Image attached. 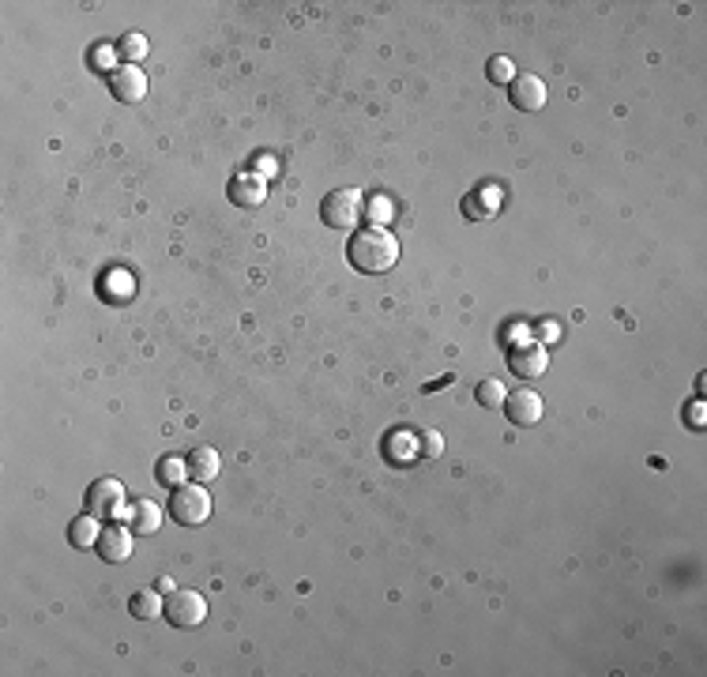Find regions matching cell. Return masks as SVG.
Segmentation results:
<instances>
[{
  "instance_id": "cell-1",
  "label": "cell",
  "mask_w": 707,
  "mask_h": 677,
  "mask_svg": "<svg viewBox=\"0 0 707 677\" xmlns=\"http://www.w3.org/2000/svg\"><path fill=\"white\" fill-rule=\"evenodd\" d=\"M346 260L354 271L362 275H384L399 264V241L384 230V226H373V230L354 234L346 245Z\"/></svg>"
},
{
  "instance_id": "cell-2",
  "label": "cell",
  "mask_w": 707,
  "mask_h": 677,
  "mask_svg": "<svg viewBox=\"0 0 707 677\" xmlns=\"http://www.w3.org/2000/svg\"><path fill=\"white\" fill-rule=\"evenodd\" d=\"M173 497H169V516H173V523H181V527H199L208 516H211V493L199 486V482H192V486H177V489H169Z\"/></svg>"
},
{
  "instance_id": "cell-3",
  "label": "cell",
  "mask_w": 707,
  "mask_h": 677,
  "mask_svg": "<svg viewBox=\"0 0 707 677\" xmlns=\"http://www.w3.org/2000/svg\"><path fill=\"white\" fill-rule=\"evenodd\" d=\"M320 218L332 230H354L362 222V196L358 189H335L320 199Z\"/></svg>"
},
{
  "instance_id": "cell-4",
  "label": "cell",
  "mask_w": 707,
  "mask_h": 677,
  "mask_svg": "<svg viewBox=\"0 0 707 677\" xmlns=\"http://www.w3.org/2000/svg\"><path fill=\"white\" fill-rule=\"evenodd\" d=\"M162 614L173 629H196V624H204V617H208V602L199 591L181 587V591H169Z\"/></svg>"
},
{
  "instance_id": "cell-5",
  "label": "cell",
  "mask_w": 707,
  "mask_h": 677,
  "mask_svg": "<svg viewBox=\"0 0 707 677\" xmlns=\"http://www.w3.org/2000/svg\"><path fill=\"white\" fill-rule=\"evenodd\" d=\"M546 365H549L546 343H538V339H512L508 343V369L516 376H523V381H530V376H542Z\"/></svg>"
},
{
  "instance_id": "cell-6",
  "label": "cell",
  "mask_w": 707,
  "mask_h": 677,
  "mask_svg": "<svg viewBox=\"0 0 707 677\" xmlns=\"http://www.w3.org/2000/svg\"><path fill=\"white\" fill-rule=\"evenodd\" d=\"M87 512L94 519H121L124 512V486L117 479H98L87 489Z\"/></svg>"
},
{
  "instance_id": "cell-7",
  "label": "cell",
  "mask_w": 707,
  "mask_h": 677,
  "mask_svg": "<svg viewBox=\"0 0 707 677\" xmlns=\"http://www.w3.org/2000/svg\"><path fill=\"white\" fill-rule=\"evenodd\" d=\"M500 411L508 414L512 425H519V430H530V425L542 421V395L530 392V388H516V392H508V399H504Z\"/></svg>"
},
{
  "instance_id": "cell-8",
  "label": "cell",
  "mask_w": 707,
  "mask_h": 677,
  "mask_svg": "<svg viewBox=\"0 0 707 677\" xmlns=\"http://www.w3.org/2000/svg\"><path fill=\"white\" fill-rule=\"evenodd\" d=\"M110 91H113V98L117 102H143V94H147V75H143V68H136V64H121V68H113L110 72Z\"/></svg>"
},
{
  "instance_id": "cell-9",
  "label": "cell",
  "mask_w": 707,
  "mask_h": 677,
  "mask_svg": "<svg viewBox=\"0 0 707 677\" xmlns=\"http://www.w3.org/2000/svg\"><path fill=\"white\" fill-rule=\"evenodd\" d=\"M508 98H512V106L523 110V113H538L546 106V83L538 80L535 72H523L516 75V80L508 83Z\"/></svg>"
},
{
  "instance_id": "cell-10",
  "label": "cell",
  "mask_w": 707,
  "mask_h": 677,
  "mask_svg": "<svg viewBox=\"0 0 707 677\" xmlns=\"http://www.w3.org/2000/svg\"><path fill=\"white\" fill-rule=\"evenodd\" d=\"M98 557L106 565H121L132 557V531L124 523H110L102 527V535H98Z\"/></svg>"
},
{
  "instance_id": "cell-11",
  "label": "cell",
  "mask_w": 707,
  "mask_h": 677,
  "mask_svg": "<svg viewBox=\"0 0 707 677\" xmlns=\"http://www.w3.org/2000/svg\"><path fill=\"white\" fill-rule=\"evenodd\" d=\"M121 523L136 535H155L162 527V508L155 505V500H136V505H129L121 512Z\"/></svg>"
},
{
  "instance_id": "cell-12",
  "label": "cell",
  "mask_w": 707,
  "mask_h": 677,
  "mask_svg": "<svg viewBox=\"0 0 707 677\" xmlns=\"http://www.w3.org/2000/svg\"><path fill=\"white\" fill-rule=\"evenodd\" d=\"M185 467H189V474H192V482H199V486H208V482H215L218 479V451L215 448H208V444H199V448H192L189 456H185Z\"/></svg>"
},
{
  "instance_id": "cell-13",
  "label": "cell",
  "mask_w": 707,
  "mask_h": 677,
  "mask_svg": "<svg viewBox=\"0 0 707 677\" xmlns=\"http://www.w3.org/2000/svg\"><path fill=\"white\" fill-rule=\"evenodd\" d=\"M226 196H230L237 208H260L264 199H267V185L260 178H248V173H245V178H234L230 181Z\"/></svg>"
},
{
  "instance_id": "cell-14",
  "label": "cell",
  "mask_w": 707,
  "mask_h": 677,
  "mask_svg": "<svg viewBox=\"0 0 707 677\" xmlns=\"http://www.w3.org/2000/svg\"><path fill=\"white\" fill-rule=\"evenodd\" d=\"M497 204H500V192H497L493 185L474 189V192L463 199V215H467V218H474V222H482V218H493Z\"/></svg>"
},
{
  "instance_id": "cell-15",
  "label": "cell",
  "mask_w": 707,
  "mask_h": 677,
  "mask_svg": "<svg viewBox=\"0 0 707 677\" xmlns=\"http://www.w3.org/2000/svg\"><path fill=\"white\" fill-rule=\"evenodd\" d=\"M384 456H388L395 467L414 463V456H418V437L407 433V430H395L392 437H384Z\"/></svg>"
},
{
  "instance_id": "cell-16",
  "label": "cell",
  "mask_w": 707,
  "mask_h": 677,
  "mask_svg": "<svg viewBox=\"0 0 707 677\" xmlns=\"http://www.w3.org/2000/svg\"><path fill=\"white\" fill-rule=\"evenodd\" d=\"M98 519L87 512V516H80V519H72V527H68V542L75 546V549H91V546H98Z\"/></svg>"
},
{
  "instance_id": "cell-17",
  "label": "cell",
  "mask_w": 707,
  "mask_h": 677,
  "mask_svg": "<svg viewBox=\"0 0 707 677\" xmlns=\"http://www.w3.org/2000/svg\"><path fill=\"white\" fill-rule=\"evenodd\" d=\"M162 606H166V602H162L155 591H136V595L129 598V614H132L136 621H150V617H159V614H162Z\"/></svg>"
},
{
  "instance_id": "cell-18",
  "label": "cell",
  "mask_w": 707,
  "mask_h": 677,
  "mask_svg": "<svg viewBox=\"0 0 707 677\" xmlns=\"http://www.w3.org/2000/svg\"><path fill=\"white\" fill-rule=\"evenodd\" d=\"M185 474H189V467H185V459H177V456H162L159 467H155V479H159L166 489H177V486H181Z\"/></svg>"
},
{
  "instance_id": "cell-19",
  "label": "cell",
  "mask_w": 707,
  "mask_h": 677,
  "mask_svg": "<svg viewBox=\"0 0 707 677\" xmlns=\"http://www.w3.org/2000/svg\"><path fill=\"white\" fill-rule=\"evenodd\" d=\"M474 399H478V407H486V411H500L504 407V399H508V392H504L500 381H482L474 388Z\"/></svg>"
},
{
  "instance_id": "cell-20",
  "label": "cell",
  "mask_w": 707,
  "mask_h": 677,
  "mask_svg": "<svg viewBox=\"0 0 707 677\" xmlns=\"http://www.w3.org/2000/svg\"><path fill=\"white\" fill-rule=\"evenodd\" d=\"M132 294V275L129 271H106L102 275V297H129Z\"/></svg>"
},
{
  "instance_id": "cell-21",
  "label": "cell",
  "mask_w": 707,
  "mask_h": 677,
  "mask_svg": "<svg viewBox=\"0 0 707 677\" xmlns=\"http://www.w3.org/2000/svg\"><path fill=\"white\" fill-rule=\"evenodd\" d=\"M486 75H489V83L504 87V83H512V80H516V64H512L508 57H493V61H489V68H486Z\"/></svg>"
},
{
  "instance_id": "cell-22",
  "label": "cell",
  "mask_w": 707,
  "mask_h": 677,
  "mask_svg": "<svg viewBox=\"0 0 707 677\" xmlns=\"http://www.w3.org/2000/svg\"><path fill=\"white\" fill-rule=\"evenodd\" d=\"M143 53H147V38H143V34H136V31H132V34H124V38H121V57H129V64H132V61H140Z\"/></svg>"
},
{
  "instance_id": "cell-23",
  "label": "cell",
  "mask_w": 707,
  "mask_h": 677,
  "mask_svg": "<svg viewBox=\"0 0 707 677\" xmlns=\"http://www.w3.org/2000/svg\"><path fill=\"white\" fill-rule=\"evenodd\" d=\"M418 448H421V459H441V451H444V440L437 430H425L418 437Z\"/></svg>"
},
{
  "instance_id": "cell-24",
  "label": "cell",
  "mask_w": 707,
  "mask_h": 677,
  "mask_svg": "<svg viewBox=\"0 0 707 677\" xmlns=\"http://www.w3.org/2000/svg\"><path fill=\"white\" fill-rule=\"evenodd\" d=\"M373 222H388V215H392V204H388V199H373Z\"/></svg>"
},
{
  "instance_id": "cell-25",
  "label": "cell",
  "mask_w": 707,
  "mask_h": 677,
  "mask_svg": "<svg viewBox=\"0 0 707 677\" xmlns=\"http://www.w3.org/2000/svg\"><path fill=\"white\" fill-rule=\"evenodd\" d=\"M689 418H692V425H703V407H700V403H696V407H692V411H689Z\"/></svg>"
}]
</instances>
